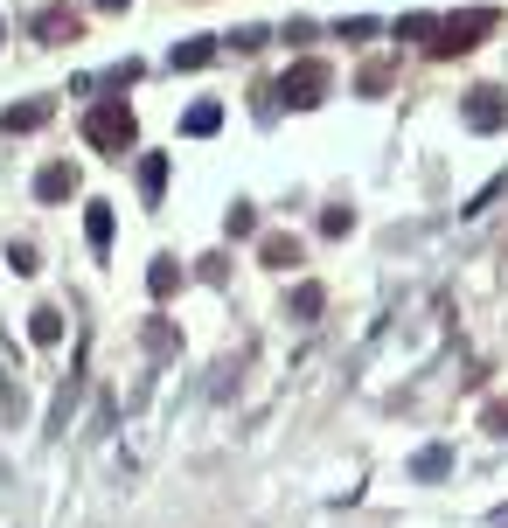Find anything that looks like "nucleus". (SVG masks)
I'll return each instance as SVG.
<instances>
[{
	"label": "nucleus",
	"mask_w": 508,
	"mask_h": 528,
	"mask_svg": "<svg viewBox=\"0 0 508 528\" xmlns=\"http://www.w3.org/2000/svg\"><path fill=\"white\" fill-rule=\"evenodd\" d=\"M404 42H425L432 56H467L495 35V7H474V14H404L397 21Z\"/></svg>",
	"instance_id": "nucleus-1"
},
{
	"label": "nucleus",
	"mask_w": 508,
	"mask_h": 528,
	"mask_svg": "<svg viewBox=\"0 0 508 528\" xmlns=\"http://www.w3.org/2000/svg\"><path fill=\"white\" fill-rule=\"evenodd\" d=\"M7 264H14V278H28V271H35V251H28V244H7Z\"/></svg>",
	"instance_id": "nucleus-20"
},
{
	"label": "nucleus",
	"mask_w": 508,
	"mask_h": 528,
	"mask_svg": "<svg viewBox=\"0 0 508 528\" xmlns=\"http://www.w3.org/2000/svg\"><path fill=\"white\" fill-rule=\"evenodd\" d=\"M84 230H91V251H105V244H112V202H91Z\"/></svg>",
	"instance_id": "nucleus-15"
},
{
	"label": "nucleus",
	"mask_w": 508,
	"mask_h": 528,
	"mask_svg": "<svg viewBox=\"0 0 508 528\" xmlns=\"http://www.w3.org/2000/svg\"><path fill=\"white\" fill-rule=\"evenodd\" d=\"M98 7H133V0H98Z\"/></svg>",
	"instance_id": "nucleus-21"
},
{
	"label": "nucleus",
	"mask_w": 508,
	"mask_h": 528,
	"mask_svg": "<svg viewBox=\"0 0 508 528\" xmlns=\"http://www.w3.org/2000/svg\"><path fill=\"white\" fill-rule=\"evenodd\" d=\"M35 195H42V202H70V195H77V167H70V160H49V167L35 174Z\"/></svg>",
	"instance_id": "nucleus-6"
},
{
	"label": "nucleus",
	"mask_w": 508,
	"mask_h": 528,
	"mask_svg": "<svg viewBox=\"0 0 508 528\" xmlns=\"http://www.w3.org/2000/svg\"><path fill=\"white\" fill-rule=\"evenodd\" d=\"M84 139L98 146V153H112V160H126V146L140 139V119L119 105V98H105V105H91L84 112Z\"/></svg>",
	"instance_id": "nucleus-2"
},
{
	"label": "nucleus",
	"mask_w": 508,
	"mask_h": 528,
	"mask_svg": "<svg viewBox=\"0 0 508 528\" xmlns=\"http://www.w3.org/2000/svg\"><path fill=\"white\" fill-rule=\"evenodd\" d=\"M328 91H335V70H328L321 56H300V63H293V70L279 77V98H286L293 112H314V105H321Z\"/></svg>",
	"instance_id": "nucleus-3"
},
{
	"label": "nucleus",
	"mask_w": 508,
	"mask_h": 528,
	"mask_svg": "<svg viewBox=\"0 0 508 528\" xmlns=\"http://www.w3.org/2000/svg\"><path fill=\"white\" fill-rule=\"evenodd\" d=\"M161 188H168V153H147V160H140V195L161 202Z\"/></svg>",
	"instance_id": "nucleus-10"
},
{
	"label": "nucleus",
	"mask_w": 508,
	"mask_h": 528,
	"mask_svg": "<svg viewBox=\"0 0 508 528\" xmlns=\"http://www.w3.org/2000/svg\"><path fill=\"white\" fill-rule=\"evenodd\" d=\"M49 112H56L49 98H28V105H7V112H0V132H42V126H49Z\"/></svg>",
	"instance_id": "nucleus-7"
},
{
	"label": "nucleus",
	"mask_w": 508,
	"mask_h": 528,
	"mask_svg": "<svg viewBox=\"0 0 508 528\" xmlns=\"http://www.w3.org/2000/svg\"><path fill=\"white\" fill-rule=\"evenodd\" d=\"M348 230H355V209H328L321 216V237H348Z\"/></svg>",
	"instance_id": "nucleus-17"
},
{
	"label": "nucleus",
	"mask_w": 508,
	"mask_h": 528,
	"mask_svg": "<svg viewBox=\"0 0 508 528\" xmlns=\"http://www.w3.org/2000/svg\"><path fill=\"white\" fill-rule=\"evenodd\" d=\"M28 334H35L42 348H56V341H63V313H56V306H35V313H28Z\"/></svg>",
	"instance_id": "nucleus-11"
},
{
	"label": "nucleus",
	"mask_w": 508,
	"mask_h": 528,
	"mask_svg": "<svg viewBox=\"0 0 508 528\" xmlns=\"http://www.w3.org/2000/svg\"><path fill=\"white\" fill-rule=\"evenodd\" d=\"M174 285H181V264H174V258L147 264V292H154V299H174Z\"/></svg>",
	"instance_id": "nucleus-13"
},
{
	"label": "nucleus",
	"mask_w": 508,
	"mask_h": 528,
	"mask_svg": "<svg viewBox=\"0 0 508 528\" xmlns=\"http://www.w3.org/2000/svg\"><path fill=\"white\" fill-rule=\"evenodd\" d=\"M481 424H488V431H495V438H508V403H502V396H495V403H488V410H481Z\"/></svg>",
	"instance_id": "nucleus-19"
},
{
	"label": "nucleus",
	"mask_w": 508,
	"mask_h": 528,
	"mask_svg": "<svg viewBox=\"0 0 508 528\" xmlns=\"http://www.w3.org/2000/svg\"><path fill=\"white\" fill-rule=\"evenodd\" d=\"M223 230H230V237H251V230H258V216H251V209H244V202H237V209H230V216H223Z\"/></svg>",
	"instance_id": "nucleus-18"
},
{
	"label": "nucleus",
	"mask_w": 508,
	"mask_h": 528,
	"mask_svg": "<svg viewBox=\"0 0 508 528\" xmlns=\"http://www.w3.org/2000/svg\"><path fill=\"white\" fill-rule=\"evenodd\" d=\"M411 473H418V480H446V473H453V452H446V445H425V452L411 459Z\"/></svg>",
	"instance_id": "nucleus-12"
},
{
	"label": "nucleus",
	"mask_w": 508,
	"mask_h": 528,
	"mask_svg": "<svg viewBox=\"0 0 508 528\" xmlns=\"http://www.w3.org/2000/svg\"><path fill=\"white\" fill-rule=\"evenodd\" d=\"M77 35H84L77 7H42V14H35V42H49V49H56V42H77Z\"/></svg>",
	"instance_id": "nucleus-5"
},
{
	"label": "nucleus",
	"mask_w": 508,
	"mask_h": 528,
	"mask_svg": "<svg viewBox=\"0 0 508 528\" xmlns=\"http://www.w3.org/2000/svg\"><path fill=\"white\" fill-rule=\"evenodd\" d=\"M258 258L272 264V271H293V264H300V237H265Z\"/></svg>",
	"instance_id": "nucleus-9"
},
{
	"label": "nucleus",
	"mask_w": 508,
	"mask_h": 528,
	"mask_svg": "<svg viewBox=\"0 0 508 528\" xmlns=\"http://www.w3.org/2000/svg\"><path fill=\"white\" fill-rule=\"evenodd\" d=\"M460 119H467V132H502L508 126V98L495 91V84H474L467 105H460Z\"/></svg>",
	"instance_id": "nucleus-4"
},
{
	"label": "nucleus",
	"mask_w": 508,
	"mask_h": 528,
	"mask_svg": "<svg viewBox=\"0 0 508 528\" xmlns=\"http://www.w3.org/2000/svg\"><path fill=\"white\" fill-rule=\"evenodd\" d=\"M209 56H216V42H209V35H195V42H181V49H174V70H202Z\"/></svg>",
	"instance_id": "nucleus-14"
},
{
	"label": "nucleus",
	"mask_w": 508,
	"mask_h": 528,
	"mask_svg": "<svg viewBox=\"0 0 508 528\" xmlns=\"http://www.w3.org/2000/svg\"><path fill=\"white\" fill-rule=\"evenodd\" d=\"M216 126H223V105H216V98H202V105H188V119H181V132H188V139H209Z\"/></svg>",
	"instance_id": "nucleus-8"
},
{
	"label": "nucleus",
	"mask_w": 508,
	"mask_h": 528,
	"mask_svg": "<svg viewBox=\"0 0 508 528\" xmlns=\"http://www.w3.org/2000/svg\"><path fill=\"white\" fill-rule=\"evenodd\" d=\"M321 306H328V292H321V285H314V278H307V285H300V292H293V313H300V320H314V313H321Z\"/></svg>",
	"instance_id": "nucleus-16"
}]
</instances>
